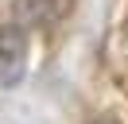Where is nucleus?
I'll use <instances>...</instances> for the list:
<instances>
[{
	"label": "nucleus",
	"instance_id": "nucleus-1",
	"mask_svg": "<svg viewBox=\"0 0 128 124\" xmlns=\"http://www.w3.org/2000/svg\"><path fill=\"white\" fill-rule=\"evenodd\" d=\"M24 70H27V35L20 23H12L0 31V89L20 85Z\"/></svg>",
	"mask_w": 128,
	"mask_h": 124
},
{
	"label": "nucleus",
	"instance_id": "nucleus-2",
	"mask_svg": "<svg viewBox=\"0 0 128 124\" xmlns=\"http://www.w3.org/2000/svg\"><path fill=\"white\" fill-rule=\"evenodd\" d=\"M70 8V0H16L12 4V20L20 27H47Z\"/></svg>",
	"mask_w": 128,
	"mask_h": 124
},
{
	"label": "nucleus",
	"instance_id": "nucleus-3",
	"mask_svg": "<svg viewBox=\"0 0 128 124\" xmlns=\"http://www.w3.org/2000/svg\"><path fill=\"white\" fill-rule=\"evenodd\" d=\"M93 124H116V120H112V116H101V120H93Z\"/></svg>",
	"mask_w": 128,
	"mask_h": 124
}]
</instances>
